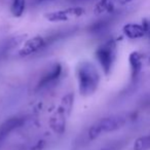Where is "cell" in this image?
<instances>
[{"label":"cell","instance_id":"1","mask_svg":"<svg viewBox=\"0 0 150 150\" xmlns=\"http://www.w3.org/2000/svg\"><path fill=\"white\" fill-rule=\"evenodd\" d=\"M76 77L78 82V90L82 96H91L98 90L100 83V73L93 62H80L76 68Z\"/></svg>","mask_w":150,"mask_h":150},{"label":"cell","instance_id":"2","mask_svg":"<svg viewBox=\"0 0 150 150\" xmlns=\"http://www.w3.org/2000/svg\"><path fill=\"white\" fill-rule=\"evenodd\" d=\"M127 122V118L122 115H111L103 117L94 123L88 132L90 140H95L100 137L102 134L111 133L121 129Z\"/></svg>","mask_w":150,"mask_h":150},{"label":"cell","instance_id":"3","mask_svg":"<svg viewBox=\"0 0 150 150\" xmlns=\"http://www.w3.org/2000/svg\"><path fill=\"white\" fill-rule=\"evenodd\" d=\"M117 54V45L114 39H109L104 43L100 44L95 52L97 61L102 68L103 72L109 75L112 71Z\"/></svg>","mask_w":150,"mask_h":150},{"label":"cell","instance_id":"4","mask_svg":"<svg viewBox=\"0 0 150 150\" xmlns=\"http://www.w3.org/2000/svg\"><path fill=\"white\" fill-rule=\"evenodd\" d=\"M60 34H52V35H48L46 37L42 35H37L34 37L28 39L27 41L24 43L22 48L20 50L19 54L21 57H29L31 54H37V52H42L45 50L47 46H50L52 43H54L59 37Z\"/></svg>","mask_w":150,"mask_h":150},{"label":"cell","instance_id":"5","mask_svg":"<svg viewBox=\"0 0 150 150\" xmlns=\"http://www.w3.org/2000/svg\"><path fill=\"white\" fill-rule=\"evenodd\" d=\"M136 0H99L95 5L94 13L97 16H116L129 8Z\"/></svg>","mask_w":150,"mask_h":150},{"label":"cell","instance_id":"6","mask_svg":"<svg viewBox=\"0 0 150 150\" xmlns=\"http://www.w3.org/2000/svg\"><path fill=\"white\" fill-rule=\"evenodd\" d=\"M62 73H63V67L60 63L52 64L40 76L37 84H36L35 92H42V91H46L48 88L54 86V84L58 83V81L61 79Z\"/></svg>","mask_w":150,"mask_h":150},{"label":"cell","instance_id":"7","mask_svg":"<svg viewBox=\"0 0 150 150\" xmlns=\"http://www.w3.org/2000/svg\"><path fill=\"white\" fill-rule=\"evenodd\" d=\"M73 99L74 96L72 94H68L63 98L62 103H61L60 107H59L58 111L56 113V117H54L52 119V125L56 132L59 133H63L65 129V122H66L67 117L69 116L72 109L73 105Z\"/></svg>","mask_w":150,"mask_h":150},{"label":"cell","instance_id":"8","mask_svg":"<svg viewBox=\"0 0 150 150\" xmlns=\"http://www.w3.org/2000/svg\"><path fill=\"white\" fill-rule=\"evenodd\" d=\"M86 11L81 6H72L67 7L64 9L54 11L45 13V19L52 23H61V22H68L70 20L77 19L84 15Z\"/></svg>","mask_w":150,"mask_h":150},{"label":"cell","instance_id":"9","mask_svg":"<svg viewBox=\"0 0 150 150\" xmlns=\"http://www.w3.org/2000/svg\"><path fill=\"white\" fill-rule=\"evenodd\" d=\"M25 122V118L20 116H13L3 121L0 125V150L2 148L5 140L9 137L11 133L19 127H21Z\"/></svg>","mask_w":150,"mask_h":150},{"label":"cell","instance_id":"10","mask_svg":"<svg viewBox=\"0 0 150 150\" xmlns=\"http://www.w3.org/2000/svg\"><path fill=\"white\" fill-rule=\"evenodd\" d=\"M145 56L139 52H133L129 54V66H131V77L136 81L141 74L143 67L145 66Z\"/></svg>","mask_w":150,"mask_h":150},{"label":"cell","instance_id":"11","mask_svg":"<svg viewBox=\"0 0 150 150\" xmlns=\"http://www.w3.org/2000/svg\"><path fill=\"white\" fill-rule=\"evenodd\" d=\"M122 32L129 39H139V38H142L143 36L146 35V31L143 24L142 25L134 23L127 24L122 28Z\"/></svg>","mask_w":150,"mask_h":150},{"label":"cell","instance_id":"12","mask_svg":"<svg viewBox=\"0 0 150 150\" xmlns=\"http://www.w3.org/2000/svg\"><path fill=\"white\" fill-rule=\"evenodd\" d=\"M27 5V0H11V13L13 17L20 18L24 15Z\"/></svg>","mask_w":150,"mask_h":150},{"label":"cell","instance_id":"13","mask_svg":"<svg viewBox=\"0 0 150 150\" xmlns=\"http://www.w3.org/2000/svg\"><path fill=\"white\" fill-rule=\"evenodd\" d=\"M110 25H111L110 19H109V18H106V19H103V20H101V21L95 23L94 25L91 27V32L96 34V35L105 33V32H107V30L109 29Z\"/></svg>","mask_w":150,"mask_h":150},{"label":"cell","instance_id":"14","mask_svg":"<svg viewBox=\"0 0 150 150\" xmlns=\"http://www.w3.org/2000/svg\"><path fill=\"white\" fill-rule=\"evenodd\" d=\"M134 150H150V135L138 138L134 143Z\"/></svg>","mask_w":150,"mask_h":150},{"label":"cell","instance_id":"15","mask_svg":"<svg viewBox=\"0 0 150 150\" xmlns=\"http://www.w3.org/2000/svg\"><path fill=\"white\" fill-rule=\"evenodd\" d=\"M52 1H57V0H32V4L33 5H39V4H44V3L52 2Z\"/></svg>","mask_w":150,"mask_h":150},{"label":"cell","instance_id":"16","mask_svg":"<svg viewBox=\"0 0 150 150\" xmlns=\"http://www.w3.org/2000/svg\"><path fill=\"white\" fill-rule=\"evenodd\" d=\"M143 26H144V28H145L146 35H148L150 37V20L149 21H144Z\"/></svg>","mask_w":150,"mask_h":150},{"label":"cell","instance_id":"17","mask_svg":"<svg viewBox=\"0 0 150 150\" xmlns=\"http://www.w3.org/2000/svg\"><path fill=\"white\" fill-rule=\"evenodd\" d=\"M70 2L72 3H83V2H88V1H91V0H69Z\"/></svg>","mask_w":150,"mask_h":150},{"label":"cell","instance_id":"18","mask_svg":"<svg viewBox=\"0 0 150 150\" xmlns=\"http://www.w3.org/2000/svg\"><path fill=\"white\" fill-rule=\"evenodd\" d=\"M102 150H116L114 147H107V148H104V149H102Z\"/></svg>","mask_w":150,"mask_h":150}]
</instances>
